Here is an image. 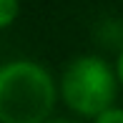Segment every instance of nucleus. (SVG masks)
<instances>
[{"label": "nucleus", "instance_id": "nucleus-1", "mask_svg": "<svg viewBox=\"0 0 123 123\" xmlns=\"http://www.w3.org/2000/svg\"><path fill=\"white\" fill-rule=\"evenodd\" d=\"M55 98L58 86L45 65L25 58L0 65V123H45Z\"/></svg>", "mask_w": 123, "mask_h": 123}, {"label": "nucleus", "instance_id": "nucleus-2", "mask_svg": "<svg viewBox=\"0 0 123 123\" xmlns=\"http://www.w3.org/2000/svg\"><path fill=\"white\" fill-rule=\"evenodd\" d=\"M118 75L98 55H80L70 60L60 75V98L70 111L86 118H96L116 103L118 96Z\"/></svg>", "mask_w": 123, "mask_h": 123}, {"label": "nucleus", "instance_id": "nucleus-3", "mask_svg": "<svg viewBox=\"0 0 123 123\" xmlns=\"http://www.w3.org/2000/svg\"><path fill=\"white\" fill-rule=\"evenodd\" d=\"M18 13H20V0H0V30L13 25Z\"/></svg>", "mask_w": 123, "mask_h": 123}, {"label": "nucleus", "instance_id": "nucleus-6", "mask_svg": "<svg viewBox=\"0 0 123 123\" xmlns=\"http://www.w3.org/2000/svg\"><path fill=\"white\" fill-rule=\"evenodd\" d=\"M45 123H75V121H65V118H55V121H45Z\"/></svg>", "mask_w": 123, "mask_h": 123}, {"label": "nucleus", "instance_id": "nucleus-5", "mask_svg": "<svg viewBox=\"0 0 123 123\" xmlns=\"http://www.w3.org/2000/svg\"><path fill=\"white\" fill-rule=\"evenodd\" d=\"M116 75H118V83H121V88H123V48H121V53H118V60H116Z\"/></svg>", "mask_w": 123, "mask_h": 123}, {"label": "nucleus", "instance_id": "nucleus-4", "mask_svg": "<svg viewBox=\"0 0 123 123\" xmlns=\"http://www.w3.org/2000/svg\"><path fill=\"white\" fill-rule=\"evenodd\" d=\"M93 123H123V108H116V105H111V108H105L103 113H98Z\"/></svg>", "mask_w": 123, "mask_h": 123}]
</instances>
